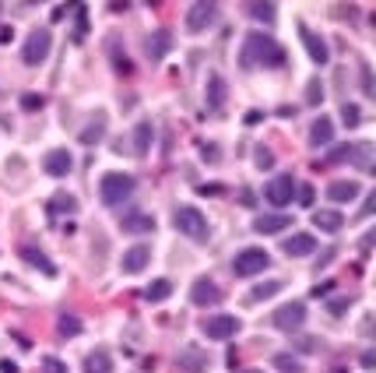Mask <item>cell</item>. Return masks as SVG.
<instances>
[{"label": "cell", "instance_id": "obj_39", "mask_svg": "<svg viewBox=\"0 0 376 373\" xmlns=\"http://www.w3.org/2000/svg\"><path fill=\"white\" fill-rule=\"evenodd\" d=\"M254 162H257V169H271V166H274V155H271L267 148H257V159H254Z\"/></svg>", "mask_w": 376, "mask_h": 373}, {"label": "cell", "instance_id": "obj_28", "mask_svg": "<svg viewBox=\"0 0 376 373\" xmlns=\"http://www.w3.org/2000/svg\"><path fill=\"white\" fill-rule=\"evenodd\" d=\"M274 292H281V282H261V286H254V289H250L246 303H264V299H271Z\"/></svg>", "mask_w": 376, "mask_h": 373}, {"label": "cell", "instance_id": "obj_1", "mask_svg": "<svg viewBox=\"0 0 376 373\" xmlns=\"http://www.w3.org/2000/svg\"><path fill=\"white\" fill-rule=\"evenodd\" d=\"M239 64H243L246 71L257 67V64H264V67H281V64H285V53H281V46H278L271 36H264V32H250V36L243 39Z\"/></svg>", "mask_w": 376, "mask_h": 373}, {"label": "cell", "instance_id": "obj_43", "mask_svg": "<svg viewBox=\"0 0 376 373\" xmlns=\"http://www.w3.org/2000/svg\"><path fill=\"white\" fill-rule=\"evenodd\" d=\"M0 373H21V370H18V363H11V359H0Z\"/></svg>", "mask_w": 376, "mask_h": 373}, {"label": "cell", "instance_id": "obj_46", "mask_svg": "<svg viewBox=\"0 0 376 373\" xmlns=\"http://www.w3.org/2000/svg\"><path fill=\"white\" fill-rule=\"evenodd\" d=\"M373 208H376V194H369V198H366V208H362V215H373Z\"/></svg>", "mask_w": 376, "mask_h": 373}, {"label": "cell", "instance_id": "obj_44", "mask_svg": "<svg viewBox=\"0 0 376 373\" xmlns=\"http://www.w3.org/2000/svg\"><path fill=\"white\" fill-rule=\"evenodd\" d=\"M349 303H352V299H334V303H331V314H341V310H349Z\"/></svg>", "mask_w": 376, "mask_h": 373}, {"label": "cell", "instance_id": "obj_38", "mask_svg": "<svg viewBox=\"0 0 376 373\" xmlns=\"http://www.w3.org/2000/svg\"><path fill=\"white\" fill-rule=\"evenodd\" d=\"M327 162H352V145L334 148V155H327Z\"/></svg>", "mask_w": 376, "mask_h": 373}, {"label": "cell", "instance_id": "obj_42", "mask_svg": "<svg viewBox=\"0 0 376 373\" xmlns=\"http://www.w3.org/2000/svg\"><path fill=\"white\" fill-rule=\"evenodd\" d=\"M331 289H334V282H324V286H313V292H309V296H313V299H324V296H327Z\"/></svg>", "mask_w": 376, "mask_h": 373}, {"label": "cell", "instance_id": "obj_7", "mask_svg": "<svg viewBox=\"0 0 376 373\" xmlns=\"http://www.w3.org/2000/svg\"><path fill=\"white\" fill-rule=\"evenodd\" d=\"M201 331H204L211 341H225V338H232V334L239 331V321H236L232 314H214V317H204V321H201Z\"/></svg>", "mask_w": 376, "mask_h": 373}, {"label": "cell", "instance_id": "obj_27", "mask_svg": "<svg viewBox=\"0 0 376 373\" xmlns=\"http://www.w3.org/2000/svg\"><path fill=\"white\" fill-rule=\"evenodd\" d=\"M102 138H106V116L99 113L96 120H91V127L81 131V145H99Z\"/></svg>", "mask_w": 376, "mask_h": 373}, {"label": "cell", "instance_id": "obj_16", "mask_svg": "<svg viewBox=\"0 0 376 373\" xmlns=\"http://www.w3.org/2000/svg\"><path fill=\"white\" fill-rule=\"evenodd\" d=\"M148 261H151V251L141 243V246H131V251L123 254V264H120V268H123V275H141Z\"/></svg>", "mask_w": 376, "mask_h": 373}, {"label": "cell", "instance_id": "obj_37", "mask_svg": "<svg viewBox=\"0 0 376 373\" xmlns=\"http://www.w3.org/2000/svg\"><path fill=\"white\" fill-rule=\"evenodd\" d=\"M320 99H324V85L313 78V81H309V96H306V103H309V106H317Z\"/></svg>", "mask_w": 376, "mask_h": 373}, {"label": "cell", "instance_id": "obj_21", "mask_svg": "<svg viewBox=\"0 0 376 373\" xmlns=\"http://www.w3.org/2000/svg\"><path fill=\"white\" fill-rule=\"evenodd\" d=\"M179 370H186V373H201V370H208V356H204V349L186 345V349L179 352Z\"/></svg>", "mask_w": 376, "mask_h": 373}, {"label": "cell", "instance_id": "obj_20", "mask_svg": "<svg viewBox=\"0 0 376 373\" xmlns=\"http://www.w3.org/2000/svg\"><path fill=\"white\" fill-rule=\"evenodd\" d=\"M21 257H25L28 264H32V268H39L43 275H49V278H56V264H53V261H49V257H46L43 251H36V246H32V243H25V246H21Z\"/></svg>", "mask_w": 376, "mask_h": 373}, {"label": "cell", "instance_id": "obj_35", "mask_svg": "<svg viewBox=\"0 0 376 373\" xmlns=\"http://www.w3.org/2000/svg\"><path fill=\"white\" fill-rule=\"evenodd\" d=\"M113 64H116L113 71H116V74H123V78H127V74H134V64H131L127 56H120L116 50H113Z\"/></svg>", "mask_w": 376, "mask_h": 373}, {"label": "cell", "instance_id": "obj_18", "mask_svg": "<svg viewBox=\"0 0 376 373\" xmlns=\"http://www.w3.org/2000/svg\"><path fill=\"white\" fill-rule=\"evenodd\" d=\"M208 109H222L225 106V96H229V88H225V81H222V74H208Z\"/></svg>", "mask_w": 376, "mask_h": 373}, {"label": "cell", "instance_id": "obj_13", "mask_svg": "<svg viewBox=\"0 0 376 373\" xmlns=\"http://www.w3.org/2000/svg\"><path fill=\"white\" fill-rule=\"evenodd\" d=\"M120 229H123V233H151V229H155V215H144V211L131 208V211H123Z\"/></svg>", "mask_w": 376, "mask_h": 373}, {"label": "cell", "instance_id": "obj_15", "mask_svg": "<svg viewBox=\"0 0 376 373\" xmlns=\"http://www.w3.org/2000/svg\"><path fill=\"white\" fill-rule=\"evenodd\" d=\"M169 50H173V32H166V28H159V32H151V36L144 39V53H148V60H162Z\"/></svg>", "mask_w": 376, "mask_h": 373}, {"label": "cell", "instance_id": "obj_23", "mask_svg": "<svg viewBox=\"0 0 376 373\" xmlns=\"http://www.w3.org/2000/svg\"><path fill=\"white\" fill-rule=\"evenodd\" d=\"M313 226H317L320 233H338L341 226H344V215L341 211H313Z\"/></svg>", "mask_w": 376, "mask_h": 373}, {"label": "cell", "instance_id": "obj_26", "mask_svg": "<svg viewBox=\"0 0 376 373\" xmlns=\"http://www.w3.org/2000/svg\"><path fill=\"white\" fill-rule=\"evenodd\" d=\"M169 296H173V282H169V278H159V282H151L144 289V299L148 303H166Z\"/></svg>", "mask_w": 376, "mask_h": 373}, {"label": "cell", "instance_id": "obj_14", "mask_svg": "<svg viewBox=\"0 0 376 373\" xmlns=\"http://www.w3.org/2000/svg\"><path fill=\"white\" fill-rule=\"evenodd\" d=\"M281 251H285L289 257H306V254L317 251V239L306 236V233H296V236H285V239H281Z\"/></svg>", "mask_w": 376, "mask_h": 373}, {"label": "cell", "instance_id": "obj_31", "mask_svg": "<svg viewBox=\"0 0 376 373\" xmlns=\"http://www.w3.org/2000/svg\"><path fill=\"white\" fill-rule=\"evenodd\" d=\"M74 208H78V201H74L71 194H56V198L49 201V211H53V215H64V211L71 215Z\"/></svg>", "mask_w": 376, "mask_h": 373}, {"label": "cell", "instance_id": "obj_36", "mask_svg": "<svg viewBox=\"0 0 376 373\" xmlns=\"http://www.w3.org/2000/svg\"><path fill=\"white\" fill-rule=\"evenodd\" d=\"M43 96H36V92H28V96L21 99V109H28V113H36V109H43Z\"/></svg>", "mask_w": 376, "mask_h": 373}, {"label": "cell", "instance_id": "obj_10", "mask_svg": "<svg viewBox=\"0 0 376 373\" xmlns=\"http://www.w3.org/2000/svg\"><path fill=\"white\" fill-rule=\"evenodd\" d=\"M299 36H302V46H306V53H309V60L317 67H324L327 60H331V50H327V43L317 36V32H309L306 25H299Z\"/></svg>", "mask_w": 376, "mask_h": 373}, {"label": "cell", "instance_id": "obj_12", "mask_svg": "<svg viewBox=\"0 0 376 373\" xmlns=\"http://www.w3.org/2000/svg\"><path fill=\"white\" fill-rule=\"evenodd\" d=\"M43 169H46L49 176H67V173L74 169V159H71V151H64V148H53V151H46V159H43Z\"/></svg>", "mask_w": 376, "mask_h": 373}, {"label": "cell", "instance_id": "obj_30", "mask_svg": "<svg viewBox=\"0 0 376 373\" xmlns=\"http://www.w3.org/2000/svg\"><path fill=\"white\" fill-rule=\"evenodd\" d=\"M246 11H250V18H254V21H264V25H271L278 8H274V4H250Z\"/></svg>", "mask_w": 376, "mask_h": 373}, {"label": "cell", "instance_id": "obj_17", "mask_svg": "<svg viewBox=\"0 0 376 373\" xmlns=\"http://www.w3.org/2000/svg\"><path fill=\"white\" fill-rule=\"evenodd\" d=\"M289 226H292V219H289V215H257V219H254V233H261V236L285 233Z\"/></svg>", "mask_w": 376, "mask_h": 373}, {"label": "cell", "instance_id": "obj_8", "mask_svg": "<svg viewBox=\"0 0 376 373\" xmlns=\"http://www.w3.org/2000/svg\"><path fill=\"white\" fill-rule=\"evenodd\" d=\"M292 194H296V180H292V176H274V180L264 186V198H267V204H274V208H285V204L292 201Z\"/></svg>", "mask_w": 376, "mask_h": 373}, {"label": "cell", "instance_id": "obj_22", "mask_svg": "<svg viewBox=\"0 0 376 373\" xmlns=\"http://www.w3.org/2000/svg\"><path fill=\"white\" fill-rule=\"evenodd\" d=\"M327 198H331V201H338V204L355 201V198H359V183H355V180H338V183H331V186H327Z\"/></svg>", "mask_w": 376, "mask_h": 373}, {"label": "cell", "instance_id": "obj_45", "mask_svg": "<svg viewBox=\"0 0 376 373\" xmlns=\"http://www.w3.org/2000/svg\"><path fill=\"white\" fill-rule=\"evenodd\" d=\"M243 120H246V123H250V127H254V123H261V113H257V109H250V113H246V116H243Z\"/></svg>", "mask_w": 376, "mask_h": 373}, {"label": "cell", "instance_id": "obj_49", "mask_svg": "<svg viewBox=\"0 0 376 373\" xmlns=\"http://www.w3.org/2000/svg\"><path fill=\"white\" fill-rule=\"evenodd\" d=\"M246 373H264V370H246Z\"/></svg>", "mask_w": 376, "mask_h": 373}, {"label": "cell", "instance_id": "obj_40", "mask_svg": "<svg viewBox=\"0 0 376 373\" xmlns=\"http://www.w3.org/2000/svg\"><path fill=\"white\" fill-rule=\"evenodd\" d=\"M43 373H67V366L60 363V359H53V356H46L43 359Z\"/></svg>", "mask_w": 376, "mask_h": 373}, {"label": "cell", "instance_id": "obj_24", "mask_svg": "<svg viewBox=\"0 0 376 373\" xmlns=\"http://www.w3.org/2000/svg\"><path fill=\"white\" fill-rule=\"evenodd\" d=\"M85 373H113V359L106 349H96V352H88L85 359Z\"/></svg>", "mask_w": 376, "mask_h": 373}, {"label": "cell", "instance_id": "obj_48", "mask_svg": "<svg viewBox=\"0 0 376 373\" xmlns=\"http://www.w3.org/2000/svg\"><path fill=\"white\" fill-rule=\"evenodd\" d=\"M362 366H366V370H373V366H376V359H373V352H362Z\"/></svg>", "mask_w": 376, "mask_h": 373}, {"label": "cell", "instance_id": "obj_6", "mask_svg": "<svg viewBox=\"0 0 376 373\" xmlns=\"http://www.w3.org/2000/svg\"><path fill=\"white\" fill-rule=\"evenodd\" d=\"M302 321H306V303H285V306H278L274 310V317H271V324L278 328V331H299L302 328Z\"/></svg>", "mask_w": 376, "mask_h": 373}, {"label": "cell", "instance_id": "obj_19", "mask_svg": "<svg viewBox=\"0 0 376 373\" xmlns=\"http://www.w3.org/2000/svg\"><path fill=\"white\" fill-rule=\"evenodd\" d=\"M331 138H334V120L331 116H317L313 127H309V145L320 148V145H331Z\"/></svg>", "mask_w": 376, "mask_h": 373}, {"label": "cell", "instance_id": "obj_5", "mask_svg": "<svg viewBox=\"0 0 376 373\" xmlns=\"http://www.w3.org/2000/svg\"><path fill=\"white\" fill-rule=\"evenodd\" d=\"M49 46H53V36L46 32V28H36V32L25 39V46H21V60L28 67H39L43 60L49 56Z\"/></svg>", "mask_w": 376, "mask_h": 373}, {"label": "cell", "instance_id": "obj_33", "mask_svg": "<svg viewBox=\"0 0 376 373\" xmlns=\"http://www.w3.org/2000/svg\"><path fill=\"white\" fill-rule=\"evenodd\" d=\"M274 366H278L281 373H302V363H299L296 356H285V352L274 356Z\"/></svg>", "mask_w": 376, "mask_h": 373}, {"label": "cell", "instance_id": "obj_2", "mask_svg": "<svg viewBox=\"0 0 376 373\" xmlns=\"http://www.w3.org/2000/svg\"><path fill=\"white\" fill-rule=\"evenodd\" d=\"M173 226L179 229V236H190L194 243H208V236H211L204 211L201 208H190V204H179L173 211Z\"/></svg>", "mask_w": 376, "mask_h": 373}, {"label": "cell", "instance_id": "obj_47", "mask_svg": "<svg viewBox=\"0 0 376 373\" xmlns=\"http://www.w3.org/2000/svg\"><path fill=\"white\" fill-rule=\"evenodd\" d=\"M64 14H67V8H64V4L53 8V21H64Z\"/></svg>", "mask_w": 376, "mask_h": 373}, {"label": "cell", "instance_id": "obj_3", "mask_svg": "<svg viewBox=\"0 0 376 373\" xmlns=\"http://www.w3.org/2000/svg\"><path fill=\"white\" fill-rule=\"evenodd\" d=\"M134 176H127V173H106L102 180H99V198H102V204H109V208H116V204H123L131 194H134Z\"/></svg>", "mask_w": 376, "mask_h": 373}, {"label": "cell", "instance_id": "obj_4", "mask_svg": "<svg viewBox=\"0 0 376 373\" xmlns=\"http://www.w3.org/2000/svg\"><path fill=\"white\" fill-rule=\"evenodd\" d=\"M267 264H271V254H267V251H261V246H246V251H239V254L232 257V275H236V278H254V275H261Z\"/></svg>", "mask_w": 376, "mask_h": 373}, {"label": "cell", "instance_id": "obj_41", "mask_svg": "<svg viewBox=\"0 0 376 373\" xmlns=\"http://www.w3.org/2000/svg\"><path fill=\"white\" fill-rule=\"evenodd\" d=\"M299 204H302V208L313 204V186H299Z\"/></svg>", "mask_w": 376, "mask_h": 373}, {"label": "cell", "instance_id": "obj_9", "mask_svg": "<svg viewBox=\"0 0 376 373\" xmlns=\"http://www.w3.org/2000/svg\"><path fill=\"white\" fill-rule=\"evenodd\" d=\"M214 21H218V4H194L186 11V28H190V32H204Z\"/></svg>", "mask_w": 376, "mask_h": 373}, {"label": "cell", "instance_id": "obj_11", "mask_svg": "<svg viewBox=\"0 0 376 373\" xmlns=\"http://www.w3.org/2000/svg\"><path fill=\"white\" fill-rule=\"evenodd\" d=\"M190 299H194V306H214V303H222V289L211 278H197L190 289Z\"/></svg>", "mask_w": 376, "mask_h": 373}, {"label": "cell", "instance_id": "obj_29", "mask_svg": "<svg viewBox=\"0 0 376 373\" xmlns=\"http://www.w3.org/2000/svg\"><path fill=\"white\" fill-rule=\"evenodd\" d=\"M352 162L362 166V169H373V145L362 141V145H352Z\"/></svg>", "mask_w": 376, "mask_h": 373}, {"label": "cell", "instance_id": "obj_25", "mask_svg": "<svg viewBox=\"0 0 376 373\" xmlns=\"http://www.w3.org/2000/svg\"><path fill=\"white\" fill-rule=\"evenodd\" d=\"M151 138H155L151 123H137L134 127V155H148L151 151Z\"/></svg>", "mask_w": 376, "mask_h": 373}, {"label": "cell", "instance_id": "obj_32", "mask_svg": "<svg viewBox=\"0 0 376 373\" xmlns=\"http://www.w3.org/2000/svg\"><path fill=\"white\" fill-rule=\"evenodd\" d=\"M56 331H60V338H78L81 334V321L78 317H60V324H56Z\"/></svg>", "mask_w": 376, "mask_h": 373}, {"label": "cell", "instance_id": "obj_34", "mask_svg": "<svg viewBox=\"0 0 376 373\" xmlns=\"http://www.w3.org/2000/svg\"><path fill=\"white\" fill-rule=\"evenodd\" d=\"M341 120L349 123V127H359V120H362L359 106H355V103H344V106H341Z\"/></svg>", "mask_w": 376, "mask_h": 373}]
</instances>
